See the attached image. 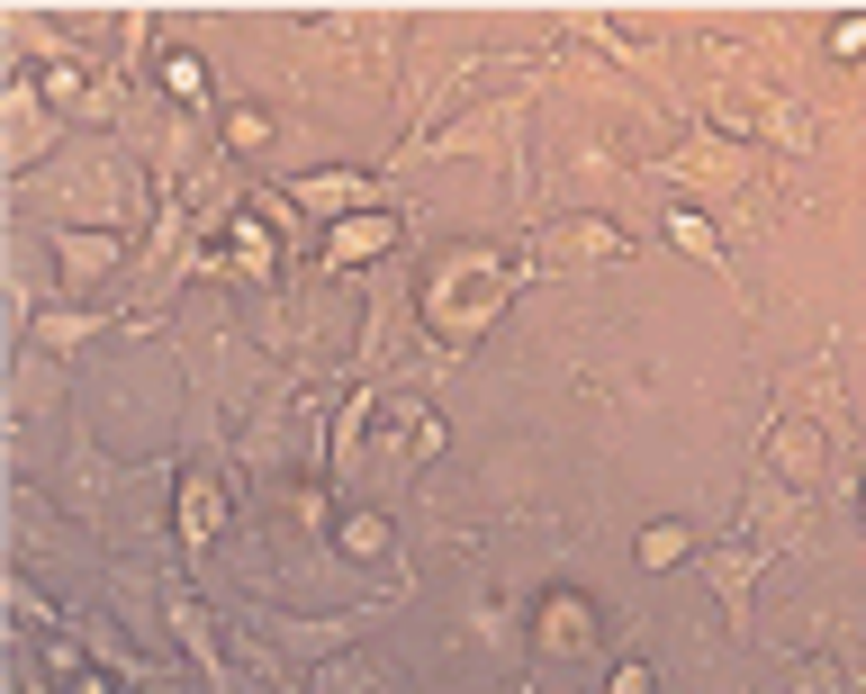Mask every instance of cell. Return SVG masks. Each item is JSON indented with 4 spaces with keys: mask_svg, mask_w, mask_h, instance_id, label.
Listing matches in <instances>:
<instances>
[{
    "mask_svg": "<svg viewBox=\"0 0 866 694\" xmlns=\"http://www.w3.org/2000/svg\"><path fill=\"white\" fill-rule=\"evenodd\" d=\"M344 550H353V560H379V550H388V523H344Z\"/></svg>",
    "mask_w": 866,
    "mask_h": 694,
    "instance_id": "obj_9",
    "label": "cell"
},
{
    "mask_svg": "<svg viewBox=\"0 0 866 694\" xmlns=\"http://www.w3.org/2000/svg\"><path fill=\"white\" fill-rule=\"evenodd\" d=\"M208 523H217V488L198 478V488H190V532H208Z\"/></svg>",
    "mask_w": 866,
    "mask_h": 694,
    "instance_id": "obj_10",
    "label": "cell"
},
{
    "mask_svg": "<svg viewBox=\"0 0 866 694\" xmlns=\"http://www.w3.org/2000/svg\"><path fill=\"white\" fill-rule=\"evenodd\" d=\"M614 694H650V676H641V667H623V676H614Z\"/></svg>",
    "mask_w": 866,
    "mask_h": 694,
    "instance_id": "obj_12",
    "label": "cell"
},
{
    "mask_svg": "<svg viewBox=\"0 0 866 694\" xmlns=\"http://www.w3.org/2000/svg\"><path fill=\"white\" fill-rule=\"evenodd\" d=\"M578 641H595V613L560 586V595H542V650H578Z\"/></svg>",
    "mask_w": 866,
    "mask_h": 694,
    "instance_id": "obj_3",
    "label": "cell"
},
{
    "mask_svg": "<svg viewBox=\"0 0 866 694\" xmlns=\"http://www.w3.org/2000/svg\"><path fill=\"white\" fill-rule=\"evenodd\" d=\"M82 694H109V685H100V676H91V685H82Z\"/></svg>",
    "mask_w": 866,
    "mask_h": 694,
    "instance_id": "obj_13",
    "label": "cell"
},
{
    "mask_svg": "<svg viewBox=\"0 0 866 694\" xmlns=\"http://www.w3.org/2000/svg\"><path fill=\"white\" fill-rule=\"evenodd\" d=\"M677 550H686L677 523H650V532H641V560H650V569H659V560H677Z\"/></svg>",
    "mask_w": 866,
    "mask_h": 694,
    "instance_id": "obj_7",
    "label": "cell"
},
{
    "mask_svg": "<svg viewBox=\"0 0 866 694\" xmlns=\"http://www.w3.org/2000/svg\"><path fill=\"white\" fill-rule=\"evenodd\" d=\"M831 54H866V19H839L831 28Z\"/></svg>",
    "mask_w": 866,
    "mask_h": 694,
    "instance_id": "obj_11",
    "label": "cell"
},
{
    "mask_svg": "<svg viewBox=\"0 0 866 694\" xmlns=\"http://www.w3.org/2000/svg\"><path fill=\"white\" fill-rule=\"evenodd\" d=\"M542 253H551V262H587V253H595V262H623V226L578 217V226H551V235H542Z\"/></svg>",
    "mask_w": 866,
    "mask_h": 694,
    "instance_id": "obj_2",
    "label": "cell"
},
{
    "mask_svg": "<svg viewBox=\"0 0 866 694\" xmlns=\"http://www.w3.org/2000/svg\"><path fill=\"white\" fill-rule=\"evenodd\" d=\"M506 289H514V271H506L497 253H451L425 307H434V325H442L451 343H470V334H488V316L506 307Z\"/></svg>",
    "mask_w": 866,
    "mask_h": 694,
    "instance_id": "obj_1",
    "label": "cell"
},
{
    "mask_svg": "<svg viewBox=\"0 0 866 694\" xmlns=\"http://www.w3.org/2000/svg\"><path fill=\"white\" fill-rule=\"evenodd\" d=\"M388 235H397V226H388V217H353V226H344V235H335V262H344V271H353V262H370V253H388Z\"/></svg>",
    "mask_w": 866,
    "mask_h": 694,
    "instance_id": "obj_5",
    "label": "cell"
},
{
    "mask_svg": "<svg viewBox=\"0 0 866 694\" xmlns=\"http://www.w3.org/2000/svg\"><path fill=\"white\" fill-rule=\"evenodd\" d=\"M776 460H785V469H804V478H813V460H822V442H813V433H794V425H785V433H776Z\"/></svg>",
    "mask_w": 866,
    "mask_h": 694,
    "instance_id": "obj_6",
    "label": "cell"
},
{
    "mask_svg": "<svg viewBox=\"0 0 866 694\" xmlns=\"http://www.w3.org/2000/svg\"><path fill=\"white\" fill-rule=\"evenodd\" d=\"M109 280V244L100 235H63V289H91Z\"/></svg>",
    "mask_w": 866,
    "mask_h": 694,
    "instance_id": "obj_4",
    "label": "cell"
},
{
    "mask_svg": "<svg viewBox=\"0 0 866 694\" xmlns=\"http://www.w3.org/2000/svg\"><path fill=\"white\" fill-rule=\"evenodd\" d=\"M307 198H316V207H344V198H361V181H353V172H325V181H307Z\"/></svg>",
    "mask_w": 866,
    "mask_h": 694,
    "instance_id": "obj_8",
    "label": "cell"
}]
</instances>
